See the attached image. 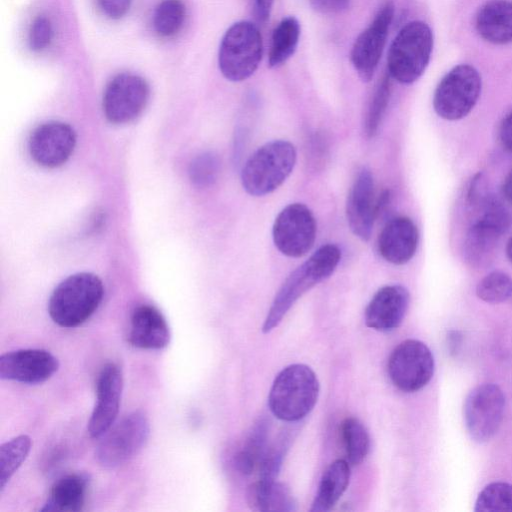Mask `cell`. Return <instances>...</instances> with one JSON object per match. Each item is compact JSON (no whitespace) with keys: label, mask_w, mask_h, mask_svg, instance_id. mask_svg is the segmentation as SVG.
Wrapping results in <instances>:
<instances>
[{"label":"cell","mask_w":512,"mask_h":512,"mask_svg":"<svg viewBox=\"0 0 512 512\" xmlns=\"http://www.w3.org/2000/svg\"><path fill=\"white\" fill-rule=\"evenodd\" d=\"M75 144L76 134L70 125L49 121L34 129L29 138L28 150L37 164L55 168L68 160Z\"/></svg>","instance_id":"9a60e30c"},{"label":"cell","mask_w":512,"mask_h":512,"mask_svg":"<svg viewBox=\"0 0 512 512\" xmlns=\"http://www.w3.org/2000/svg\"><path fill=\"white\" fill-rule=\"evenodd\" d=\"M419 241L418 229L405 216L389 220L378 237V251L389 263L403 265L414 256Z\"/></svg>","instance_id":"ffe728a7"},{"label":"cell","mask_w":512,"mask_h":512,"mask_svg":"<svg viewBox=\"0 0 512 512\" xmlns=\"http://www.w3.org/2000/svg\"><path fill=\"white\" fill-rule=\"evenodd\" d=\"M319 382L314 371L304 364L285 367L275 377L268 404L278 419L293 422L304 418L315 406Z\"/></svg>","instance_id":"3957f363"},{"label":"cell","mask_w":512,"mask_h":512,"mask_svg":"<svg viewBox=\"0 0 512 512\" xmlns=\"http://www.w3.org/2000/svg\"><path fill=\"white\" fill-rule=\"evenodd\" d=\"M341 434L349 462L360 464L369 452L370 438L365 426L354 417L346 418L341 425Z\"/></svg>","instance_id":"83f0119b"},{"label":"cell","mask_w":512,"mask_h":512,"mask_svg":"<svg viewBox=\"0 0 512 512\" xmlns=\"http://www.w3.org/2000/svg\"><path fill=\"white\" fill-rule=\"evenodd\" d=\"M123 377L115 363L105 364L97 378L96 404L88 422V433L99 438L114 424L118 415Z\"/></svg>","instance_id":"2e32d148"},{"label":"cell","mask_w":512,"mask_h":512,"mask_svg":"<svg viewBox=\"0 0 512 512\" xmlns=\"http://www.w3.org/2000/svg\"><path fill=\"white\" fill-rule=\"evenodd\" d=\"M220 164L218 156L212 152H204L196 156L189 167L191 182L197 187L212 185L219 175Z\"/></svg>","instance_id":"d6a6232c"},{"label":"cell","mask_w":512,"mask_h":512,"mask_svg":"<svg viewBox=\"0 0 512 512\" xmlns=\"http://www.w3.org/2000/svg\"><path fill=\"white\" fill-rule=\"evenodd\" d=\"M316 230V220L311 210L302 203H292L275 218L273 242L282 254L292 258L302 257L313 247Z\"/></svg>","instance_id":"8fae6325"},{"label":"cell","mask_w":512,"mask_h":512,"mask_svg":"<svg viewBox=\"0 0 512 512\" xmlns=\"http://www.w3.org/2000/svg\"><path fill=\"white\" fill-rule=\"evenodd\" d=\"M393 15V3H385L372 23L356 38L352 46L351 62L363 82H369L374 76Z\"/></svg>","instance_id":"5bb4252c"},{"label":"cell","mask_w":512,"mask_h":512,"mask_svg":"<svg viewBox=\"0 0 512 512\" xmlns=\"http://www.w3.org/2000/svg\"><path fill=\"white\" fill-rule=\"evenodd\" d=\"M184 18L185 6L180 0H163L155 10L153 25L160 36L170 37L181 29Z\"/></svg>","instance_id":"f1b7e54d"},{"label":"cell","mask_w":512,"mask_h":512,"mask_svg":"<svg viewBox=\"0 0 512 512\" xmlns=\"http://www.w3.org/2000/svg\"><path fill=\"white\" fill-rule=\"evenodd\" d=\"M150 434L147 416L141 410L125 415L104 433L95 450V458L105 468H114L132 458Z\"/></svg>","instance_id":"ba28073f"},{"label":"cell","mask_w":512,"mask_h":512,"mask_svg":"<svg viewBox=\"0 0 512 512\" xmlns=\"http://www.w3.org/2000/svg\"><path fill=\"white\" fill-rule=\"evenodd\" d=\"M103 295V283L98 276L87 272L73 274L52 292L49 315L61 327H77L97 310Z\"/></svg>","instance_id":"7a4b0ae2"},{"label":"cell","mask_w":512,"mask_h":512,"mask_svg":"<svg viewBox=\"0 0 512 512\" xmlns=\"http://www.w3.org/2000/svg\"><path fill=\"white\" fill-rule=\"evenodd\" d=\"M32 441L27 435H19L0 447V491L2 492L17 469L26 459Z\"/></svg>","instance_id":"484cf974"},{"label":"cell","mask_w":512,"mask_h":512,"mask_svg":"<svg viewBox=\"0 0 512 512\" xmlns=\"http://www.w3.org/2000/svg\"><path fill=\"white\" fill-rule=\"evenodd\" d=\"M390 98V80L388 75L384 76L375 89L367 109L364 132L368 138L374 137L382 121Z\"/></svg>","instance_id":"1f68e13d"},{"label":"cell","mask_w":512,"mask_h":512,"mask_svg":"<svg viewBox=\"0 0 512 512\" xmlns=\"http://www.w3.org/2000/svg\"><path fill=\"white\" fill-rule=\"evenodd\" d=\"M432 47L433 35L426 23H407L390 46L387 58L389 75L403 84L415 82L429 63Z\"/></svg>","instance_id":"8992f818"},{"label":"cell","mask_w":512,"mask_h":512,"mask_svg":"<svg viewBox=\"0 0 512 512\" xmlns=\"http://www.w3.org/2000/svg\"><path fill=\"white\" fill-rule=\"evenodd\" d=\"M311 7L323 14L342 12L349 6L350 0H309Z\"/></svg>","instance_id":"74e56055"},{"label":"cell","mask_w":512,"mask_h":512,"mask_svg":"<svg viewBox=\"0 0 512 512\" xmlns=\"http://www.w3.org/2000/svg\"><path fill=\"white\" fill-rule=\"evenodd\" d=\"M480 91L478 71L470 65H458L438 84L433 98L434 110L443 119H461L473 109Z\"/></svg>","instance_id":"9c48e42d"},{"label":"cell","mask_w":512,"mask_h":512,"mask_svg":"<svg viewBox=\"0 0 512 512\" xmlns=\"http://www.w3.org/2000/svg\"><path fill=\"white\" fill-rule=\"evenodd\" d=\"M274 0H254V13L259 22H265L272 9Z\"/></svg>","instance_id":"ab89813d"},{"label":"cell","mask_w":512,"mask_h":512,"mask_svg":"<svg viewBox=\"0 0 512 512\" xmlns=\"http://www.w3.org/2000/svg\"><path fill=\"white\" fill-rule=\"evenodd\" d=\"M53 37V27L49 18L44 15L37 16L31 24L29 31V46L33 51L44 50Z\"/></svg>","instance_id":"e575fe53"},{"label":"cell","mask_w":512,"mask_h":512,"mask_svg":"<svg viewBox=\"0 0 512 512\" xmlns=\"http://www.w3.org/2000/svg\"><path fill=\"white\" fill-rule=\"evenodd\" d=\"M387 368L392 383L398 389L415 392L431 380L434 373V358L426 344L408 339L394 348Z\"/></svg>","instance_id":"30bf717a"},{"label":"cell","mask_w":512,"mask_h":512,"mask_svg":"<svg viewBox=\"0 0 512 512\" xmlns=\"http://www.w3.org/2000/svg\"><path fill=\"white\" fill-rule=\"evenodd\" d=\"M340 259V249L334 244H326L298 266L277 292L264 320L262 332L269 333L277 327L288 310L304 293L332 275Z\"/></svg>","instance_id":"6da1fadb"},{"label":"cell","mask_w":512,"mask_h":512,"mask_svg":"<svg viewBox=\"0 0 512 512\" xmlns=\"http://www.w3.org/2000/svg\"><path fill=\"white\" fill-rule=\"evenodd\" d=\"M170 341L168 324L162 313L151 305H140L131 315L129 342L142 349H162Z\"/></svg>","instance_id":"44dd1931"},{"label":"cell","mask_w":512,"mask_h":512,"mask_svg":"<svg viewBox=\"0 0 512 512\" xmlns=\"http://www.w3.org/2000/svg\"><path fill=\"white\" fill-rule=\"evenodd\" d=\"M296 150L286 140L270 141L258 148L245 162L241 172L244 190L252 196L275 191L291 174Z\"/></svg>","instance_id":"277c9868"},{"label":"cell","mask_w":512,"mask_h":512,"mask_svg":"<svg viewBox=\"0 0 512 512\" xmlns=\"http://www.w3.org/2000/svg\"><path fill=\"white\" fill-rule=\"evenodd\" d=\"M293 510L294 500L289 489L281 483L274 482L268 498L267 511Z\"/></svg>","instance_id":"d590c367"},{"label":"cell","mask_w":512,"mask_h":512,"mask_svg":"<svg viewBox=\"0 0 512 512\" xmlns=\"http://www.w3.org/2000/svg\"><path fill=\"white\" fill-rule=\"evenodd\" d=\"M409 292L401 285H388L379 289L365 310V323L381 332L396 329L403 321L408 306Z\"/></svg>","instance_id":"ac0fdd59"},{"label":"cell","mask_w":512,"mask_h":512,"mask_svg":"<svg viewBox=\"0 0 512 512\" xmlns=\"http://www.w3.org/2000/svg\"><path fill=\"white\" fill-rule=\"evenodd\" d=\"M476 512L512 511V485L505 482L488 484L478 495Z\"/></svg>","instance_id":"f546056e"},{"label":"cell","mask_w":512,"mask_h":512,"mask_svg":"<svg viewBox=\"0 0 512 512\" xmlns=\"http://www.w3.org/2000/svg\"><path fill=\"white\" fill-rule=\"evenodd\" d=\"M58 368V359L44 349H19L0 356V378L5 380L39 384Z\"/></svg>","instance_id":"e0dca14e"},{"label":"cell","mask_w":512,"mask_h":512,"mask_svg":"<svg viewBox=\"0 0 512 512\" xmlns=\"http://www.w3.org/2000/svg\"><path fill=\"white\" fill-rule=\"evenodd\" d=\"M132 0H98L103 13L111 19L122 18L129 10Z\"/></svg>","instance_id":"8d00e7d4"},{"label":"cell","mask_w":512,"mask_h":512,"mask_svg":"<svg viewBox=\"0 0 512 512\" xmlns=\"http://www.w3.org/2000/svg\"><path fill=\"white\" fill-rule=\"evenodd\" d=\"M148 98L149 86L145 79L132 73L118 74L105 88L103 111L111 123H128L143 111Z\"/></svg>","instance_id":"4fadbf2b"},{"label":"cell","mask_w":512,"mask_h":512,"mask_svg":"<svg viewBox=\"0 0 512 512\" xmlns=\"http://www.w3.org/2000/svg\"><path fill=\"white\" fill-rule=\"evenodd\" d=\"M499 140L502 147L512 153V112L507 114L500 124Z\"/></svg>","instance_id":"f35d334b"},{"label":"cell","mask_w":512,"mask_h":512,"mask_svg":"<svg viewBox=\"0 0 512 512\" xmlns=\"http://www.w3.org/2000/svg\"><path fill=\"white\" fill-rule=\"evenodd\" d=\"M461 335L457 331H450L448 335V345L452 353H455L460 345Z\"/></svg>","instance_id":"b9f144b4"},{"label":"cell","mask_w":512,"mask_h":512,"mask_svg":"<svg viewBox=\"0 0 512 512\" xmlns=\"http://www.w3.org/2000/svg\"><path fill=\"white\" fill-rule=\"evenodd\" d=\"M299 37L300 24L298 20L293 16L282 19L272 34L268 57L269 66L277 67L285 63L294 54Z\"/></svg>","instance_id":"d4e9b609"},{"label":"cell","mask_w":512,"mask_h":512,"mask_svg":"<svg viewBox=\"0 0 512 512\" xmlns=\"http://www.w3.org/2000/svg\"><path fill=\"white\" fill-rule=\"evenodd\" d=\"M89 486V476L84 473L69 474L53 485L41 511L77 512L82 510Z\"/></svg>","instance_id":"603a6c76"},{"label":"cell","mask_w":512,"mask_h":512,"mask_svg":"<svg viewBox=\"0 0 512 512\" xmlns=\"http://www.w3.org/2000/svg\"><path fill=\"white\" fill-rule=\"evenodd\" d=\"M505 397L495 384L473 388L464 403V420L470 437L482 443L491 439L503 419Z\"/></svg>","instance_id":"7c38bea8"},{"label":"cell","mask_w":512,"mask_h":512,"mask_svg":"<svg viewBox=\"0 0 512 512\" xmlns=\"http://www.w3.org/2000/svg\"><path fill=\"white\" fill-rule=\"evenodd\" d=\"M350 479V466L347 461L338 459L325 470L311 512L330 510L345 492Z\"/></svg>","instance_id":"cb8c5ba5"},{"label":"cell","mask_w":512,"mask_h":512,"mask_svg":"<svg viewBox=\"0 0 512 512\" xmlns=\"http://www.w3.org/2000/svg\"><path fill=\"white\" fill-rule=\"evenodd\" d=\"M506 252L509 260L512 262V237L509 239L507 243Z\"/></svg>","instance_id":"7bdbcfd3"},{"label":"cell","mask_w":512,"mask_h":512,"mask_svg":"<svg viewBox=\"0 0 512 512\" xmlns=\"http://www.w3.org/2000/svg\"><path fill=\"white\" fill-rule=\"evenodd\" d=\"M502 191H503V194H504L505 198L510 203H512V169L507 174V176H506V178L504 180V183H503V186H502Z\"/></svg>","instance_id":"60d3db41"},{"label":"cell","mask_w":512,"mask_h":512,"mask_svg":"<svg viewBox=\"0 0 512 512\" xmlns=\"http://www.w3.org/2000/svg\"><path fill=\"white\" fill-rule=\"evenodd\" d=\"M476 29L486 41L494 44L512 42V1L491 0L476 16Z\"/></svg>","instance_id":"7402d4cb"},{"label":"cell","mask_w":512,"mask_h":512,"mask_svg":"<svg viewBox=\"0 0 512 512\" xmlns=\"http://www.w3.org/2000/svg\"><path fill=\"white\" fill-rule=\"evenodd\" d=\"M482 301L497 304L512 297V278L501 271H494L482 278L476 287Z\"/></svg>","instance_id":"4dcf8cb0"},{"label":"cell","mask_w":512,"mask_h":512,"mask_svg":"<svg viewBox=\"0 0 512 512\" xmlns=\"http://www.w3.org/2000/svg\"><path fill=\"white\" fill-rule=\"evenodd\" d=\"M267 422L260 420L252 429L242 450L235 455L236 468L244 475H250L266 452Z\"/></svg>","instance_id":"4316f807"},{"label":"cell","mask_w":512,"mask_h":512,"mask_svg":"<svg viewBox=\"0 0 512 512\" xmlns=\"http://www.w3.org/2000/svg\"><path fill=\"white\" fill-rule=\"evenodd\" d=\"M471 203L478 212L464 242V256L472 265L486 262L501 236L509 229L512 217L502 203L492 196H477L470 192Z\"/></svg>","instance_id":"5b68a950"},{"label":"cell","mask_w":512,"mask_h":512,"mask_svg":"<svg viewBox=\"0 0 512 512\" xmlns=\"http://www.w3.org/2000/svg\"><path fill=\"white\" fill-rule=\"evenodd\" d=\"M263 44L258 28L249 21L234 23L225 32L218 54L222 75L233 82L249 78L262 58Z\"/></svg>","instance_id":"52a82bcc"},{"label":"cell","mask_w":512,"mask_h":512,"mask_svg":"<svg viewBox=\"0 0 512 512\" xmlns=\"http://www.w3.org/2000/svg\"><path fill=\"white\" fill-rule=\"evenodd\" d=\"M374 183L371 171L363 168L350 188L346 202L347 222L352 233L368 241L375 219Z\"/></svg>","instance_id":"d6986e66"},{"label":"cell","mask_w":512,"mask_h":512,"mask_svg":"<svg viewBox=\"0 0 512 512\" xmlns=\"http://www.w3.org/2000/svg\"><path fill=\"white\" fill-rule=\"evenodd\" d=\"M284 457L283 443L267 449L263 455L260 465L259 481L264 483H273L280 471L282 460Z\"/></svg>","instance_id":"836d02e7"}]
</instances>
